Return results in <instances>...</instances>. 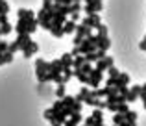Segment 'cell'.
<instances>
[{
  "label": "cell",
  "instance_id": "48",
  "mask_svg": "<svg viewBox=\"0 0 146 126\" xmlns=\"http://www.w3.org/2000/svg\"><path fill=\"white\" fill-rule=\"evenodd\" d=\"M94 126H106L104 123H94Z\"/></svg>",
  "mask_w": 146,
  "mask_h": 126
},
{
  "label": "cell",
  "instance_id": "11",
  "mask_svg": "<svg viewBox=\"0 0 146 126\" xmlns=\"http://www.w3.org/2000/svg\"><path fill=\"white\" fill-rule=\"evenodd\" d=\"M61 65H63V69H72V63H74V56L72 54H63L59 58Z\"/></svg>",
  "mask_w": 146,
  "mask_h": 126
},
{
  "label": "cell",
  "instance_id": "3",
  "mask_svg": "<svg viewBox=\"0 0 146 126\" xmlns=\"http://www.w3.org/2000/svg\"><path fill=\"white\" fill-rule=\"evenodd\" d=\"M100 22H102V19H100V13H93V15H87V17H83L82 21H80V24L87 26V28H96Z\"/></svg>",
  "mask_w": 146,
  "mask_h": 126
},
{
  "label": "cell",
  "instance_id": "9",
  "mask_svg": "<svg viewBox=\"0 0 146 126\" xmlns=\"http://www.w3.org/2000/svg\"><path fill=\"white\" fill-rule=\"evenodd\" d=\"M139 95H141V85H133L126 95V102H135L139 98Z\"/></svg>",
  "mask_w": 146,
  "mask_h": 126
},
{
  "label": "cell",
  "instance_id": "45",
  "mask_svg": "<svg viewBox=\"0 0 146 126\" xmlns=\"http://www.w3.org/2000/svg\"><path fill=\"white\" fill-rule=\"evenodd\" d=\"M70 54H72V56H80V54H82L80 47H76V45H74V48H72V52H70Z\"/></svg>",
  "mask_w": 146,
  "mask_h": 126
},
{
  "label": "cell",
  "instance_id": "39",
  "mask_svg": "<svg viewBox=\"0 0 146 126\" xmlns=\"http://www.w3.org/2000/svg\"><path fill=\"white\" fill-rule=\"evenodd\" d=\"M7 50H9L11 54H15L17 50H21V47H19V45H17V43L13 41V43H9V48H7Z\"/></svg>",
  "mask_w": 146,
  "mask_h": 126
},
{
  "label": "cell",
  "instance_id": "12",
  "mask_svg": "<svg viewBox=\"0 0 146 126\" xmlns=\"http://www.w3.org/2000/svg\"><path fill=\"white\" fill-rule=\"evenodd\" d=\"M118 85H129V76L126 74V72H120V74L115 78V87Z\"/></svg>",
  "mask_w": 146,
  "mask_h": 126
},
{
  "label": "cell",
  "instance_id": "25",
  "mask_svg": "<svg viewBox=\"0 0 146 126\" xmlns=\"http://www.w3.org/2000/svg\"><path fill=\"white\" fill-rule=\"evenodd\" d=\"M124 121H126V117H124V113H115V115H113V124H122V123H124Z\"/></svg>",
  "mask_w": 146,
  "mask_h": 126
},
{
  "label": "cell",
  "instance_id": "24",
  "mask_svg": "<svg viewBox=\"0 0 146 126\" xmlns=\"http://www.w3.org/2000/svg\"><path fill=\"white\" fill-rule=\"evenodd\" d=\"M74 76V71L72 69H63V83H68V80Z\"/></svg>",
  "mask_w": 146,
  "mask_h": 126
},
{
  "label": "cell",
  "instance_id": "31",
  "mask_svg": "<svg viewBox=\"0 0 146 126\" xmlns=\"http://www.w3.org/2000/svg\"><path fill=\"white\" fill-rule=\"evenodd\" d=\"M56 95H57V98H63L65 95H67V93H65V85H63V83H61V85H57V89H56Z\"/></svg>",
  "mask_w": 146,
  "mask_h": 126
},
{
  "label": "cell",
  "instance_id": "46",
  "mask_svg": "<svg viewBox=\"0 0 146 126\" xmlns=\"http://www.w3.org/2000/svg\"><path fill=\"white\" fill-rule=\"evenodd\" d=\"M50 124H52V126H63V124L59 123V121L56 119V117H54V119H50Z\"/></svg>",
  "mask_w": 146,
  "mask_h": 126
},
{
  "label": "cell",
  "instance_id": "22",
  "mask_svg": "<svg viewBox=\"0 0 146 126\" xmlns=\"http://www.w3.org/2000/svg\"><path fill=\"white\" fill-rule=\"evenodd\" d=\"M124 117H126L128 123H137V113L133 111V109H128V111L124 113Z\"/></svg>",
  "mask_w": 146,
  "mask_h": 126
},
{
  "label": "cell",
  "instance_id": "7",
  "mask_svg": "<svg viewBox=\"0 0 146 126\" xmlns=\"http://www.w3.org/2000/svg\"><path fill=\"white\" fill-rule=\"evenodd\" d=\"M37 50H39V45H37L35 41H30L28 45L22 47V56H24V58H32L33 54H37Z\"/></svg>",
  "mask_w": 146,
  "mask_h": 126
},
{
  "label": "cell",
  "instance_id": "51",
  "mask_svg": "<svg viewBox=\"0 0 146 126\" xmlns=\"http://www.w3.org/2000/svg\"><path fill=\"white\" fill-rule=\"evenodd\" d=\"M113 126H117V124H113Z\"/></svg>",
  "mask_w": 146,
  "mask_h": 126
},
{
  "label": "cell",
  "instance_id": "4",
  "mask_svg": "<svg viewBox=\"0 0 146 126\" xmlns=\"http://www.w3.org/2000/svg\"><path fill=\"white\" fill-rule=\"evenodd\" d=\"M102 78H104V72L102 71H98V69H93L91 71V74H89V85L93 87V89H96V87L102 83Z\"/></svg>",
  "mask_w": 146,
  "mask_h": 126
},
{
  "label": "cell",
  "instance_id": "49",
  "mask_svg": "<svg viewBox=\"0 0 146 126\" xmlns=\"http://www.w3.org/2000/svg\"><path fill=\"white\" fill-rule=\"evenodd\" d=\"M72 2H82V0H72Z\"/></svg>",
  "mask_w": 146,
  "mask_h": 126
},
{
  "label": "cell",
  "instance_id": "13",
  "mask_svg": "<svg viewBox=\"0 0 146 126\" xmlns=\"http://www.w3.org/2000/svg\"><path fill=\"white\" fill-rule=\"evenodd\" d=\"M11 61H13V54H11L9 50L0 52V65H7V63H11Z\"/></svg>",
  "mask_w": 146,
  "mask_h": 126
},
{
  "label": "cell",
  "instance_id": "15",
  "mask_svg": "<svg viewBox=\"0 0 146 126\" xmlns=\"http://www.w3.org/2000/svg\"><path fill=\"white\" fill-rule=\"evenodd\" d=\"M76 22L74 21H65V24H63V32L65 33H74L76 32Z\"/></svg>",
  "mask_w": 146,
  "mask_h": 126
},
{
  "label": "cell",
  "instance_id": "42",
  "mask_svg": "<svg viewBox=\"0 0 146 126\" xmlns=\"http://www.w3.org/2000/svg\"><path fill=\"white\" fill-rule=\"evenodd\" d=\"M52 6H54V0H43V7L44 9H52Z\"/></svg>",
  "mask_w": 146,
  "mask_h": 126
},
{
  "label": "cell",
  "instance_id": "32",
  "mask_svg": "<svg viewBox=\"0 0 146 126\" xmlns=\"http://www.w3.org/2000/svg\"><path fill=\"white\" fill-rule=\"evenodd\" d=\"M9 11V4L6 0H0V13H7Z\"/></svg>",
  "mask_w": 146,
  "mask_h": 126
},
{
  "label": "cell",
  "instance_id": "34",
  "mask_svg": "<svg viewBox=\"0 0 146 126\" xmlns=\"http://www.w3.org/2000/svg\"><path fill=\"white\" fill-rule=\"evenodd\" d=\"M107 72H109V76H113V78H117V76L120 74V71H118V69L115 67V65H113V67H109V69H107Z\"/></svg>",
  "mask_w": 146,
  "mask_h": 126
},
{
  "label": "cell",
  "instance_id": "14",
  "mask_svg": "<svg viewBox=\"0 0 146 126\" xmlns=\"http://www.w3.org/2000/svg\"><path fill=\"white\" fill-rule=\"evenodd\" d=\"M74 76H76V80H78L80 83H87L89 82V76H87L85 72H82V69H74Z\"/></svg>",
  "mask_w": 146,
  "mask_h": 126
},
{
  "label": "cell",
  "instance_id": "1",
  "mask_svg": "<svg viewBox=\"0 0 146 126\" xmlns=\"http://www.w3.org/2000/svg\"><path fill=\"white\" fill-rule=\"evenodd\" d=\"M39 28V22H37V19H19L17 21V26H15V32L17 33H30L32 35L35 30Z\"/></svg>",
  "mask_w": 146,
  "mask_h": 126
},
{
  "label": "cell",
  "instance_id": "38",
  "mask_svg": "<svg viewBox=\"0 0 146 126\" xmlns=\"http://www.w3.org/2000/svg\"><path fill=\"white\" fill-rule=\"evenodd\" d=\"M117 91H118V95H124V97H126V95H128V91H129V87L128 85H118Z\"/></svg>",
  "mask_w": 146,
  "mask_h": 126
},
{
  "label": "cell",
  "instance_id": "35",
  "mask_svg": "<svg viewBox=\"0 0 146 126\" xmlns=\"http://www.w3.org/2000/svg\"><path fill=\"white\" fill-rule=\"evenodd\" d=\"M82 9H83V6L80 2H72L70 4V11H72V13H74V11H82Z\"/></svg>",
  "mask_w": 146,
  "mask_h": 126
},
{
  "label": "cell",
  "instance_id": "29",
  "mask_svg": "<svg viewBox=\"0 0 146 126\" xmlns=\"http://www.w3.org/2000/svg\"><path fill=\"white\" fill-rule=\"evenodd\" d=\"M93 69H94V67H93V63H89V61H85V63L82 65V72H85L87 76L91 74V71H93Z\"/></svg>",
  "mask_w": 146,
  "mask_h": 126
},
{
  "label": "cell",
  "instance_id": "23",
  "mask_svg": "<svg viewBox=\"0 0 146 126\" xmlns=\"http://www.w3.org/2000/svg\"><path fill=\"white\" fill-rule=\"evenodd\" d=\"M83 56H85V61H89V63H96L98 61L96 50H94V52H87V54H83Z\"/></svg>",
  "mask_w": 146,
  "mask_h": 126
},
{
  "label": "cell",
  "instance_id": "20",
  "mask_svg": "<svg viewBox=\"0 0 146 126\" xmlns=\"http://www.w3.org/2000/svg\"><path fill=\"white\" fill-rule=\"evenodd\" d=\"M61 100H63V104H65V106H68V108L74 109V104H76V98H74V97H70V95H65Z\"/></svg>",
  "mask_w": 146,
  "mask_h": 126
},
{
  "label": "cell",
  "instance_id": "16",
  "mask_svg": "<svg viewBox=\"0 0 146 126\" xmlns=\"http://www.w3.org/2000/svg\"><path fill=\"white\" fill-rule=\"evenodd\" d=\"M17 15H19V19H33L35 17L32 9H24V7H21V9L17 11Z\"/></svg>",
  "mask_w": 146,
  "mask_h": 126
},
{
  "label": "cell",
  "instance_id": "52",
  "mask_svg": "<svg viewBox=\"0 0 146 126\" xmlns=\"http://www.w3.org/2000/svg\"><path fill=\"white\" fill-rule=\"evenodd\" d=\"M83 126H85V124H83Z\"/></svg>",
  "mask_w": 146,
  "mask_h": 126
},
{
  "label": "cell",
  "instance_id": "5",
  "mask_svg": "<svg viewBox=\"0 0 146 126\" xmlns=\"http://www.w3.org/2000/svg\"><path fill=\"white\" fill-rule=\"evenodd\" d=\"M52 19H54V11L52 9H41L39 13H37V22H39V26H43L44 22H52Z\"/></svg>",
  "mask_w": 146,
  "mask_h": 126
},
{
  "label": "cell",
  "instance_id": "18",
  "mask_svg": "<svg viewBox=\"0 0 146 126\" xmlns=\"http://www.w3.org/2000/svg\"><path fill=\"white\" fill-rule=\"evenodd\" d=\"M50 33H52L54 37H57V39H59V37H63L65 35L63 26H52V28H50Z\"/></svg>",
  "mask_w": 146,
  "mask_h": 126
},
{
  "label": "cell",
  "instance_id": "21",
  "mask_svg": "<svg viewBox=\"0 0 146 126\" xmlns=\"http://www.w3.org/2000/svg\"><path fill=\"white\" fill-rule=\"evenodd\" d=\"M91 115L94 117V121H96V123H104V109H100V108H94V111L91 113Z\"/></svg>",
  "mask_w": 146,
  "mask_h": 126
},
{
  "label": "cell",
  "instance_id": "28",
  "mask_svg": "<svg viewBox=\"0 0 146 126\" xmlns=\"http://www.w3.org/2000/svg\"><path fill=\"white\" fill-rule=\"evenodd\" d=\"M96 33L98 35H107V26L104 24V22H100V24L96 26Z\"/></svg>",
  "mask_w": 146,
  "mask_h": 126
},
{
  "label": "cell",
  "instance_id": "41",
  "mask_svg": "<svg viewBox=\"0 0 146 126\" xmlns=\"http://www.w3.org/2000/svg\"><path fill=\"white\" fill-rule=\"evenodd\" d=\"M63 106H65V104H63V100H61V98H57V100L54 102V106H52V108H54V109H56V111H57V109H61V108H63Z\"/></svg>",
  "mask_w": 146,
  "mask_h": 126
},
{
  "label": "cell",
  "instance_id": "47",
  "mask_svg": "<svg viewBox=\"0 0 146 126\" xmlns=\"http://www.w3.org/2000/svg\"><path fill=\"white\" fill-rule=\"evenodd\" d=\"M139 98H141L143 102H146V91H143V89H141V95H139Z\"/></svg>",
  "mask_w": 146,
  "mask_h": 126
},
{
  "label": "cell",
  "instance_id": "2",
  "mask_svg": "<svg viewBox=\"0 0 146 126\" xmlns=\"http://www.w3.org/2000/svg\"><path fill=\"white\" fill-rule=\"evenodd\" d=\"M48 72V61H44V59H35V74H37V80H39V83H44L46 80H44V76H46Z\"/></svg>",
  "mask_w": 146,
  "mask_h": 126
},
{
  "label": "cell",
  "instance_id": "40",
  "mask_svg": "<svg viewBox=\"0 0 146 126\" xmlns=\"http://www.w3.org/2000/svg\"><path fill=\"white\" fill-rule=\"evenodd\" d=\"M70 21H74V22H80V21H82V15H80V11L70 13Z\"/></svg>",
  "mask_w": 146,
  "mask_h": 126
},
{
  "label": "cell",
  "instance_id": "17",
  "mask_svg": "<svg viewBox=\"0 0 146 126\" xmlns=\"http://www.w3.org/2000/svg\"><path fill=\"white\" fill-rule=\"evenodd\" d=\"M85 4H89L91 7H93L94 9V13H100V11H102V0H89V2H85Z\"/></svg>",
  "mask_w": 146,
  "mask_h": 126
},
{
  "label": "cell",
  "instance_id": "6",
  "mask_svg": "<svg viewBox=\"0 0 146 126\" xmlns=\"http://www.w3.org/2000/svg\"><path fill=\"white\" fill-rule=\"evenodd\" d=\"M115 65V59L111 58V56H106V58H102V59H98L96 63H94V69H98V71H107L109 67H113Z\"/></svg>",
  "mask_w": 146,
  "mask_h": 126
},
{
  "label": "cell",
  "instance_id": "43",
  "mask_svg": "<svg viewBox=\"0 0 146 126\" xmlns=\"http://www.w3.org/2000/svg\"><path fill=\"white\" fill-rule=\"evenodd\" d=\"M6 22H9L7 21V13H0V26L6 24Z\"/></svg>",
  "mask_w": 146,
  "mask_h": 126
},
{
  "label": "cell",
  "instance_id": "19",
  "mask_svg": "<svg viewBox=\"0 0 146 126\" xmlns=\"http://www.w3.org/2000/svg\"><path fill=\"white\" fill-rule=\"evenodd\" d=\"M83 63H85V56H83V54L74 56V63H72V67H74V69H82Z\"/></svg>",
  "mask_w": 146,
  "mask_h": 126
},
{
  "label": "cell",
  "instance_id": "10",
  "mask_svg": "<svg viewBox=\"0 0 146 126\" xmlns=\"http://www.w3.org/2000/svg\"><path fill=\"white\" fill-rule=\"evenodd\" d=\"M30 41H32V37H30V33H17V39H15V43L21 47V50H22V47L24 45H28Z\"/></svg>",
  "mask_w": 146,
  "mask_h": 126
},
{
  "label": "cell",
  "instance_id": "26",
  "mask_svg": "<svg viewBox=\"0 0 146 126\" xmlns=\"http://www.w3.org/2000/svg\"><path fill=\"white\" fill-rule=\"evenodd\" d=\"M11 32H13V26H11L9 22H6V24L0 26V33H2V35H7V33H11Z\"/></svg>",
  "mask_w": 146,
  "mask_h": 126
},
{
  "label": "cell",
  "instance_id": "36",
  "mask_svg": "<svg viewBox=\"0 0 146 126\" xmlns=\"http://www.w3.org/2000/svg\"><path fill=\"white\" fill-rule=\"evenodd\" d=\"M94 123H96V121H94L93 115H89V117H85V119H83V124H85V126H94Z\"/></svg>",
  "mask_w": 146,
  "mask_h": 126
},
{
  "label": "cell",
  "instance_id": "8",
  "mask_svg": "<svg viewBox=\"0 0 146 126\" xmlns=\"http://www.w3.org/2000/svg\"><path fill=\"white\" fill-rule=\"evenodd\" d=\"M96 47L100 48V50H109V47H111V41H109V37L107 35H98L96 33Z\"/></svg>",
  "mask_w": 146,
  "mask_h": 126
},
{
  "label": "cell",
  "instance_id": "33",
  "mask_svg": "<svg viewBox=\"0 0 146 126\" xmlns=\"http://www.w3.org/2000/svg\"><path fill=\"white\" fill-rule=\"evenodd\" d=\"M91 95H93V97H96V98H104V89L96 87V89H93V91H91Z\"/></svg>",
  "mask_w": 146,
  "mask_h": 126
},
{
  "label": "cell",
  "instance_id": "37",
  "mask_svg": "<svg viewBox=\"0 0 146 126\" xmlns=\"http://www.w3.org/2000/svg\"><path fill=\"white\" fill-rule=\"evenodd\" d=\"M128 109H129L128 102H120V104H118V113H126Z\"/></svg>",
  "mask_w": 146,
  "mask_h": 126
},
{
  "label": "cell",
  "instance_id": "44",
  "mask_svg": "<svg viewBox=\"0 0 146 126\" xmlns=\"http://www.w3.org/2000/svg\"><path fill=\"white\" fill-rule=\"evenodd\" d=\"M63 126H80V124H76V123H74V121H72V119H70V117H68V119H67V121H65V124H63Z\"/></svg>",
  "mask_w": 146,
  "mask_h": 126
},
{
  "label": "cell",
  "instance_id": "27",
  "mask_svg": "<svg viewBox=\"0 0 146 126\" xmlns=\"http://www.w3.org/2000/svg\"><path fill=\"white\" fill-rule=\"evenodd\" d=\"M70 119L74 121L76 124H80V123H83V115H82V111H72V115H70Z\"/></svg>",
  "mask_w": 146,
  "mask_h": 126
},
{
  "label": "cell",
  "instance_id": "30",
  "mask_svg": "<svg viewBox=\"0 0 146 126\" xmlns=\"http://www.w3.org/2000/svg\"><path fill=\"white\" fill-rule=\"evenodd\" d=\"M43 115H44V119H46V121H50V119H54V115H56V109H54V108H48V109H44Z\"/></svg>",
  "mask_w": 146,
  "mask_h": 126
},
{
  "label": "cell",
  "instance_id": "50",
  "mask_svg": "<svg viewBox=\"0 0 146 126\" xmlns=\"http://www.w3.org/2000/svg\"><path fill=\"white\" fill-rule=\"evenodd\" d=\"M143 104H144V109H146V102H143Z\"/></svg>",
  "mask_w": 146,
  "mask_h": 126
}]
</instances>
